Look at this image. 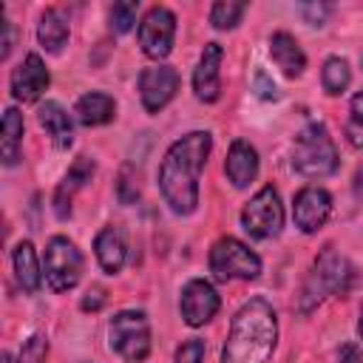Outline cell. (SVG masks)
Listing matches in <instances>:
<instances>
[{
    "instance_id": "1",
    "label": "cell",
    "mask_w": 363,
    "mask_h": 363,
    "mask_svg": "<svg viewBox=\"0 0 363 363\" xmlns=\"http://www.w3.org/2000/svg\"><path fill=\"white\" fill-rule=\"evenodd\" d=\"M210 150H213V136L207 130H190L167 147L156 179L164 204L176 216H190L199 207V179Z\"/></svg>"
},
{
    "instance_id": "2",
    "label": "cell",
    "mask_w": 363,
    "mask_h": 363,
    "mask_svg": "<svg viewBox=\"0 0 363 363\" xmlns=\"http://www.w3.org/2000/svg\"><path fill=\"white\" fill-rule=\"evenodd\" d=\"M278 343V318L267 298H250L233 318L221 363H269Z\"/></svg>"
},
{
    "instance_id": "3",
    "label": "cell",
    "mask_w": 363,
    "mask_h": 363,
    "mask_svg": "<svg viewBox=\"0 0 363 363\" xmlns=\"http://www.w3.org/2000/svg\"><path fill=\"white\" fill-rule=\"evenodd\" d=\"M352 281H354V269L346 261V255H340L332 244H326L318 252V258H315V264H312V269H309V275L298 292V312L309 315L326 298L346 295Z\"/></svg>"
},
{
    "instance_id": "4",
    "label": "cell",
    "mask_w": 363,
    "mask_h": 363,
    "mask_svg": "<svg viewBox=\"0 0 363 363\" xmlns=\"http://www.w3.org/2000/svg\"><path fill=\"white\" fill-rule=\"evenodd\" d=\"M337 147L323 122H309L292 142V167L306 179H326L337 170Z\"/></svg>"
},
{
    "instance_id": "5",
    "label": "cell",
    "mask_w": 363,
    "mask_h": 363,
    "mask_svg": "<svg viewBox=\"0 0 363 363\" xmlns=\"http://www.w3.org/2000/svg\"><path fill=\"white\" fill-rule=\"evenodd\" d=\"M108 346L125 363H142L150 354V320L142 309H122L108 323Z\"/></svg>"
},
{
    "instance_id": "6",
    "label": "cell",
    "mask_w": 363,
    "mask_h": 363,
    "mask_svg": "<svg viewBox=\"0 0 363 363\" xmlns=\"http://www.w3.org/2000/svg\"><path fill=\"white\" fill-rule=\"evenodd\" d=\"M207 264H210V272L216 281H235V278L252 281L261 275V267H264L258 252H252L244 241H238L233 235H224L210 247Z\"/></svg>"
},
{
    "instance_id": "7",
    "label": "cell",
    "mask_w": 363,
    "mask_h": 363,
    "mask_svg": "<svg viewBox=\"0 0 363 363\" xmlns=\"http://www.w3.org/2000/svg\"><path fill=\"white\" fill-rule=\"evenodd\" d=\"M43 269H45V281L54 292H68L82 278V252L65 235H54L45 244Z\"/></svg>"
},
{
    "instance_id": "8",
    "label": "cell",
    "mask_w": 363,
    "mask_h": 363,
    "mask_svg": "<svg viewBox=\"0 0 363 363\" xmlns=\"http://www.w3.org/2000/svg\"><path fill=\"white\" fill-rule=\"evenodd\" d=\"M241 227L252 238H275L284 230V204L272 184H264L241 210Z\"/></svg>"
},
{
    "instance_id": "9",
    "label": "cell",
    "mask_w": 363,
    "mask_h": 363,
    "mask_svg": "<svg viewBox=\"0 0 363 363\" xmlns=\"http://www.w3.org/2000/svg\"><path fill=\"white\" fill-rule=\"evenodd\" d=\"M176 14L167 6H153L139 23V45L150 60H164L173 51Z\"/></svg>"
},
{
    "instance_id": "10",
    "label": "cell",
    "mask_w": 363,
    "mask_h": 363,
    "mask_svg": "<svg viewBox=\"0 0 363 363\" xmlns=\"http://www.w3.org/2000/svg\"><path fill=\"white\" fill-rule=\"evenodd\" d=\"M218 306H221V298H218V292L210 281L193 278V281L184 284L179 309H182V318H184L187 326H204L207 320L216 318Z\"/></svg>"
},
{
    "instance_id": "11",
    "label": "cell",
    "mask_w": 363,
    "mask_h": 363,
    "mask_svg": "<svg viewBox=\"0 0 363 363\" xmlns=\"http://www.w3.org/2000/svg\"><path fill=\"white\" fill-rule=\"evenodd\" d=\"M179 91V71L173 65H150L139 74V96L147 113H159Z\"/></svg>"
},
{
    "instance_id": "12",
    "label": "cell",
    "mask_w": 363,
    "mask_h": 363,
    "mask_svg": "<svg viewBox=\"0 0 363 363\" xmlns=\"http://www.w3.org/2000/svg\"><path fill=\"white\" fill-rule=\"evenodd\" d=\"M332 213V196L323 190V187H301L295 193V201H292V218H295V227L306 235L318 233L326 218Z\"/></svg>"
},
{
    "instance_id": "13",
    "label": "cell",
    "mask_w": 363,
    "mask_h": 363,
    "mask_svg": "<svg viewBox=\"0 0 363 363\" xmlns=\"http://www.w3.org/2000/svg\"><path fill=\"white\" fill-rule=\"evenodd\" d=\"M48 68L40 54H26V60L11 71V96L17 102H37L48 88Z\"/></svg>"
},
{
    "instance_id": "14",
    "label": "cell",
    "mask_w": 363,
    "mask_h": 363,
    "mask_svg": "<svg viewBox=\"0 0 363 363\" xmlns=\"http://www.w3.org/2000/svg\"><path fill=\"white\" fill-rule=\"evenodd\" d=\"M221 60H224V48L218 43H207L201 48V57L193 68V91L201 102H216L221 96V77H218Z\"/></svg>"
},
{
    "instance_id": "15",
    "label": "cell",
    "mask_w": 363,
    "mask_h": 363,
    "mask_svg": "<svg viewBox=\"0 0 363 363\" xmlns=\"http://www.w3.org/2000/svg\"><path fill=\"white\" fill-rule=\"evenodd\" d=\"M94 170H96L94 159L77 156L74 164L68 167V173L62 176V182H60L57 190H54V213H57L60 221H65V218L71 216V201H74V196L94 179Z\"/></svg>"
},
{
    "instance_id": "16",
    "label": "cell",
    "mask_w": 363,
    "mask_h": 363,
    "mask_svg": "<svg viewBox=\"0 0 363 363\" xmlns=\"http://www.w3.org/2000/svg\"><path fill=\"white\" fill-rule=\"evenodd\" d=\"M94 252H96L99 267H102L108 275L122 272L125 258H128V238H125V230H122L119 224L102 227V230L96 233V238H94Z\"/></svg>"
},
{
    "instance_id": "17",
    "label": "cell",
    "mask_w": 363,
    "mask_h": 363,
    "mask_svg": "<svg viewBox=\"0 0 363 363\" xmlns=\"http://www.w3.org/2000/svg\"><path fill=\"white\" fill-rule=\"evenodd\" d=\"M224 173L233 182V187H247L255 176H258V150L244 142L235 139L227 150V162H224Z\"/></svg>"
},
{
    "instance_id": "18",
    "label": "cell",
    "mask_w": 363,
    "mask_h": 363,
    "mask_svg": "<svg viewBox=\"0 0 363 363\" xmlns=\"http://www.w3.org/2000/svg\"><path fill=\"white\" fill-rule=\"evenodd\" d=\"M37 122H40V128L51 136V142H54L60 150L71 147V142H74V125H71L68 111H65L60 102L45 99V102L37 108Z\"/></svg>"
},
{
    "instance_id": "19",
    "label": "cell",
    "mask_w": 363,
    "mask_h": 363,
    "mask_svg": "<svg viewBox=\"0 0 363 363\" xmlns=\"http://www.w3.org/2000/svg\"><path fill=\"white\" fill-rule=\"evenodd\" d=\"M269 57L286 77H301L306 68V54L289 31H275L269 37Z\"/></svg>"
},
{
    "instance_id": "20",
    "label": "cell",
    "mask_w": 363,
    "mask_h": 363,
    "mask_svg": "<svg viewBox=\"0 0 363 363\" xmlns=\"http://www.w3.org/2000/svg\"><path fill=\"white\" fill-rule=\"evenodd\" d=\"M74 113H77V122L85 125V128H96V125H108L116 113V102L111 94H102V91H88L77 99L74 105Z\"/></svg>"
},
{
    "instance_id": "21",
    "label": "cell",
    "mask_w": 363,
    "mask_h": 363,
    "mask_svg": "<svg viewBox=\"0 0 363 363\" xmlns=\"http://www.w3.org/2000/svg\"><path fill=\"white\" fill-rule=\"evenodd\" d=\"M11 261H14V275L20 281V286L26 292H37L40 284H43V269H40V258H37V250L31 241H20L11 252Z\"/></svg>"
},
{
    "instance_id": "22",
    "label": "cell",
    "mask_w": 363,
    "mask_h": 363,
    "mask_svg": "<svg viewBox=\"0 0 363 363\" xmlns=\"http://www.w3.org/2000/svg\"><path fill=\"white\" fill-rule=\"evenodd\" d=\"M23 113L17 108H6L3 111V128H0V153H3V164H17L20 153H23Z\"/></svg>"
},
{
    "instance_id": "23",
    "label": "cell",
    "mask_w": 363,
    "mask_h": 363,
    "mask_svg": "<svg viewBox=\"0 0 363 363\" xmlns=\"http://www.w3.org/2000/svg\"><path fill=\"white\" fill-rule=\"evenodd\" d=\"M37 40L40 45L48 51V54H60L65 40H68V23L62 20V14L57 9H45L40 14V23H37Z\"/></svg>"
},
{
    "instance_id": "24",
    "label": "cell",
    "mask_w": 363,
    "mask_h": 363,
    "mask_svg": "<svg viewBox=\"0 0 363 363\" xmlns=\"http://www.w3.org/2000/svg\"><path fill=\"white\" fill-rule=\"evenodd\" d=\"M349 82H352V68H349V62H346L343 57H329V60L323 62V71H320V85H323V91H326L329 96H337V94H343V91L349 88Z\"/></svg>"
},
{
    "instance_id": "25",
    "label": "cell",
    "mask_w": 363,
    "mask_h": 363,
    "mask_svg": "<svg viewBox=\"0 0 363 363\" xmlns=\"http://www.w3.org/2000/svg\"><path fill=\"white\" fill-rule=\"evenodd\" d=\"M244 11H247V3L218 0V3H213V9H210V23H213V28L227 31V28H235V26L241 23Z\"/></svg>"
},
{
    "instance_id": "26",
    "label": "cell",
    "mask_w": 363,
    "mask_h": 363,
    "mask_svg": "<svg viewBox=\"0 0 363 363\" xmlns=\"http://www.w3.org/2000/svg\"><path fill=\"white\" fill-rule=\"evenodd\" d=\"M346 139L352 147H363V91H357L349 102V119H346Z\"/></svg>"
},
{
    "instance_id": "27",
    "label": "cell",
    "mask_w": 363,
    "mask_h": 363,
    "mask_svg": "<svg viewBox=\"0 0 363 363\" xmlns=\"http://www.w3.org/2000/svg\"><path fill=\"white\" fill-rule=\"evenodd\" d=\"M136 11H139V3H136V0L113 3V9H111V28H113L116 34L130 31L133 23H136Z\"/></svg>"
},
{
    "instance_id": "28",
    "label": "cell",
    "mask_w": 363,
    "mask_h": 363,
    "mask_svg": "<svg viewBox=\"0 0 363 363\" xmlns=\"http://www.w3.org/2000/svg\"><path fill=\"white\" fill-rule=\"evenodd\" d=\"M45 357H48V337L31 335L17 354V363H45Z\"/></svg>"
},
{
    "instance_id": "29",
    "label": "cell",
    "mask_w": 363,
    "mask_h": 363,
    "mask_svg": "<svg viewBox=\"0 0 363 363\" xmlns=\"http://www.w3.org/2000/svg\"><path fill=\"white\" fill-rule=\"evenodd\" d=\"M204 352H207L204 340H199V337H190V340H184V343L176 349V357H173V363H201V360H204Z\"/></svg>"
},
{
    "instance_id": "30",
    "label": "cell",
    "mask_w": 363,
    "mask_h": 363,
    "mask_svg": "<svg viewBox=\"0 0 363 363\" xmlns=\"http://www.w3.org/2000/svg\"><path fill=\"white\" fill-rule=\"evenodd\" d=\"M298 9L303 14V23H309V26H323L326 17L332 14V6L329 3H301Z\"/></svg>"
},
{
    "instance_id": "31",
    "label": "cell",
    "mask_w": 363,
    "mask_h": 363,
    "mask_svg": "<svg viewBox=\"0 0 363 363\" xmlns=\"http://www.w3.org/2000/svg\"><path fill=\"white\" fill-rule=\"evenodd\" d=\"M252 91H255V96H261V99H278V96H281L278 85L269 79V74H267L264 68H258V71H255V79H252Z\"/></svg>"
},
{
    "instance_id": "32",
    "label": "cell",
    "mask_w": 363,
    "mask_h": 363,
    "mask_svg": "<svg viewBox=\"0 0 363 363\" xmlns=\"http://www.w3.org/2000/svg\"><path fill=\"white\" fill-rule=\"evenodd\" d=\"M105 301H108V292H105V286H99V284H94L85 295H82V301H79V306L85 309V312H99L102 306H105Z\"/></svg>"
},
{
    "instance_id": "33",
    "label": "cell",
    "mask_w": 363,
    "mask_h": 363,
    "mask_svg": "<svg viewBox=\"0 0 363 363\" xmlns=\"http://www.w3.org/2000/svg\"><path fill=\"white\" fill-rule=\"evenodd\" d=\"M337 360L340 363H363V352L357 349V343H343L337 349Z\"/></svg>"
},
{
    "instance_id": "34",
    "label": "cell",
    "mask_w": 363,
    "mask_h": 363,
    "mask_svg": "<svg viewBox=\"0 0 363 363\" xmlns=\"http://www.w3.org/2000/svg\"><path fill=\"white\" fill-rule=\"evenodd\" d=\"M0 26H3V51H0V57L6 60L11 54V48H14V28H11V23L6 17H0Z\"/></svg>"
},
{
    "instance_id": "35",
    "label": "cell",
    "mask_w": 363,
    "mask_h": 363,
    "mask_svg": "<svg viewBox=\"0 0 363 363\" xmlns=\"http://www.w3.org/2000/svg\"><path fill=\"white\" fill-rule=\"evenodd\" d=\"M357 332H360V337H363V303H360V318H357Z\"/></svg>"
}]
</instances>
